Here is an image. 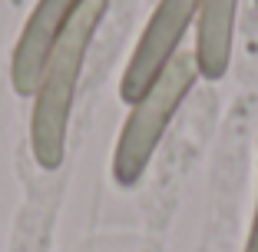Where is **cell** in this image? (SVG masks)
Wrapping results in <instances>:
<instances>
[{
	"instance_id": "1",
	"label": "cell",
	"mask_w": 258,
	"mask_h": 252,
	"mask_svg": "<svg viewBox=\"0 0 258 252\" xmlns=\"http://www.w3.org/2000/svg\"><path fill=\"white\" fill-rule=\"evenodd\" d=\"M106 10L109 0H86L40 70L37 90L30 96V153L40 169L53 173L67 160L76 90H80L90 43L96 37L99 23L106 20Z\"/></svg>"
},
{
	"instance_id": "2",
	"label": "cell",
	"mask_w": 258,
	"mask_h": 252,
	"mask_svg": "<svg viewBox=\"0 0 258 252\" xmlns=\"http://www.w3.org/2000/svg\"><path fill=\"white\" fill-rule=\"evenodd\" d=\"M199 67L192 50H182L136 103H129V113L119 126V136L113 146V183L119 189H136L143 183L149 163L156 160L175 113L182 110L189 93L199 83Z\"/></svg>"
},
{
	"instance_id": "3",
	"label": "cell",
	"mask_w": 258,
	"mask_h": 252,
	"mask_svg": "<svg viewBox=\"0 0 258 252\" xmlns=\"http://www.w3.org/2000/svg\"><path fill=\"white\" fill-rule=\"evenodd\" d=\"M196 7L199 0H159L156 4L119 77V96L126 107L136 103L169 70V63L182 54L179 46H182L185 33L196 27Z\"/></svg>"
},
{
	"instance_id": "4",
	"label": "cell",
	"mask_w": 258,
	"mask_h": 252,
	"mask_svg": "<svg viewBox=\"0 0 258 252\" xmlns=\"http://www.w3.org/2000/svg\"><path fill=\"white\" fill-rule=\"evenodd\" d=\"M83 4L86 0H37L33 4L30 17L23 20V30L14 43V54H10V86L17 96H33L46 57Z\"/></svg>"
},
{
	"instance_id": "5",
	"label": "cell",
	"mask_w": 258,
	"mask_h": 252,
	"mask_svg": "<svg viewBox=\"0 0 258 252\" xmlns=\"http://www.w3.org/2000/svg\"><path fill=\"white\" fill-rule=\"evenodd\" d=\"M235 17L238 0H199L196 7V57L199 77L202 80H222L232 67V50H235Z\"/></svg>"
},
{
	"instance_id": "6",
	"label": "cell",
	"mask_w": 258,
	"mask_h": 252,
	"mask_svg": "<svg viewBox=\"0 0 258 252\" xmlns=\"http://www.w3.org/2000/svg\"><path fill=\"white\" fill-rule=\"evenodd\" d=\"M255 156H258V143H255ZM242 252H258V160H255V209H251L248 236H245V249Z\"/></svg>"
}]
</instances>
